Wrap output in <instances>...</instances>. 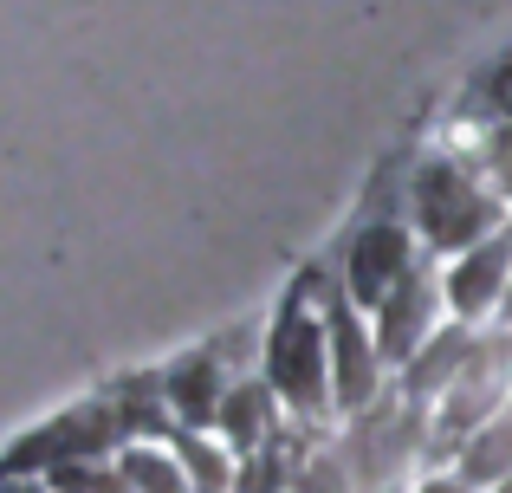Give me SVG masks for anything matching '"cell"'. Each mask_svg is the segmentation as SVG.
Masks as SVG:
<instances>
[{"label": "cell", "mask_w": 512, "mask_h": 493, "mask_svg": "<svg viewBox=\"0 0 512 493\" xmlns=\"http://www.w3.org/2000/svg\"><path fill=\"white\" fill-rule=\"evenodd\" d=\"M409 228L422 234L428 260H461L480 241H493L512 228V202L487 169L461 163V156H422V169L409 176Z\"/></svg>", "instance_id": "6da1fadb"}, {"label": "cell", "mask_w": 512, "mask_h": 493, "mask_svg": "<svg viewBox=\"0 0 512 493\" xmlns=\"http://www.w3.org/2000/svg\"><path fill=\"white\" fill-rule=\"evenodd\" d=\"M292 493H363V487H357V468L344 461V448L331 442V448H312V461H305Z\"/></svg>", "instance_id": "9a60e30c"}, {"label": "cell", "mask_w": 512, "mask_h": 493, "mask_svg": "<svg viewBox=\"0 0 512 493\" xmlns=\"http://www.w3.org/2000/svg\"><path fill=\"white\" fill-rule=\"evenodd\" d=\"M454 468H461L474 487H487V493H500V487L512 481V403L461 448V455H454Z\"/></svg>", "instance_id": "7c38bea8"}, {"label": "cell", "mask_w": 512, "mask_h": 493, "mask_svg": "<svg viewBox=\"0 0 512 493\" xmlns=\"http://www.w3.org/2000/svg\"><path fill=\"white\" fill-rule=\"evenodd\" d=\"M338 448H344L350 468H357L363 493H402L415 481V468L435 455V409L409 403V396H383L376 409L350 416Z\"/></svg>", "instance_id": "3957f363"}, {"label": "cell", "mask_w": 512, "mask_h": 493, "mask_svg": "<svg viewBox=\"0 0 512 493\" xmlns=\"http://www.w3.org/2000/svg\"><path fill=\"white\" fill-rule=\"evenodd\" d=\"M506 403H512V331H493V338L480 344V357L467 364V377L448 390V403L435 409V455L428 461H435V468L454 461Z\"/></svg>", "instance_id": "5b68a950"}, {"label": "cell", "mask_w": 512, "mask_h": 493, "mask_svg": "<svg viewBox=\"0 0 512 493\" xmlns=\"http://www.w3.org/2000/svg\"><path fill=\"white\" fill-rule=\"evenodd\" d=\"M266 383H273V396L286 403V416L299 422H331L338 416V377H331V325L318 305H305L299 292H292L286 305H279L273 331H266Z\"/></svg>", "instance_id": "7a4b0ae2"}, {"label": "cell", "mask_w": 512, "mask_h": 493, "mask_svg": "<svg viewBox=\"0 0 512 493\" xmlns=\"http://www.w3.org/2000/svg\"><path fill=\"white\" fill-rule=\"evenodd\" d=\"M325 325H331V377H338V416H363V409H376L383 403V344H376V325H370V312H357L350 305V292L338 305L325 312Z\"/></svg>", "instance_id": "8992f818"}, {"label": "cell", "mask_w": 512, "mask_h": 493, "mask_svg": "<svg viewBox=\"0 0 512 493\" xmlns=\"http://www.w3.org/2000/svg\"><path fill=\"white\" fill-rule=\"evenodd\" d=\"M370 325H376V344H383V364L389 370H409L415 357H422L428 344L454 325L448 292H441V273H435V266H422V273H415L409 286H402L396 299L370 318Z\"/></svg>", "instance_id": "52a82bcc"}, {"label": "cell", "mask_w": 512, "mask_h": 493, "mask_svg": "<svg viewBox=\"0 0 512 493\" xmlns=\"http://www.w3.org/2000/svg\"><path fill=\"white\" fill-rule=\"evenodd\" d=\"M422 266H428V247L409 228V215H370L344 247V292H350L357 312L376 318Z\"/></svg>", "instance_id": "277c9868"}, {"label": "cell", "mask_w": 512, "mask_h": 493, "mask_svg": "<svg viewBox=\"0 0 512 493\" xmlns=\"http://www.w3.org/2000/svg\"><path fill=\"white\" fill-rule=\"evenodd\" d=\"M409 493H487V487H474L461 468H428V474H422V481H415Z\"/></svg>", "instance_id": "2e32d148"}, {"label": "cell", "mask_w": 512, "mask_h": 493, "mask_svg": "<svg viewBox=\"0 0 512 493\" xmlns=\"http://www.w3.org/2000/svg\"><path fill=\"white\" fill-rule=\"evenodd\" d=\"M480 344H487V331L448 325L409 370H402V396H409V403H422V409H441V403H448V390L467 377V364L480 357Z\"/></svg>", "instance_id": "8fae6325"}, {"label": "cell", "mask_w": 512, "mask_h": 493, "mask_svg": "<svg viewBox=\"0 0 512 493\" xmlns=\"http://www.w3.org/2000/svg\"><path fill=\"white\" fill-rule=\"evenodd\" d=\"M214 435L234 448V461H253L260 448H273L279 435H286V403L273 396V383H266V377H240L234 390H227V403H221Z\"/></svg>", "instance_id": "30bf717a"}, {"label": "cell", "mask_w": 512, "mask_h": 493, "mask_svg": "<svg viewBox=\"0 0 512 493\" xmlns=\"http://www.w3.org/2000/svg\"><path fill=\"white\" fill-rule=\"evenodd\" d=\"M441 292H448V312L454 325H500L506 312V292H512V228H500L493 241H480L474 253L441 266Z\"/></svg>", "instance_id": "ba28073f"}, {"label": "cell", "mask_w": 512, "mask_h": 493, "mask_svg": "<svg viewBox=\"0 0 512 493\" xmlns=\"http://www.w3.org/2000/svg\"><path fill=\"white\" fill-rule=\"evenodd\" d=\"M117 468H124V481L137 493H195L182 455H175V442H137V448L117 455Z\"/></svg>", "instance_id": "4fadbf2b"}, {"label": "cell", "mask_w": 512, "mask_h": 493, "mask_svg": "<svg viewBox=\"0 0 512 493\" xmlns=\"http://www.w3.org/2000/svg\"><path fill=\"white\" fill-rule=\"evenodd\" d=\"M402 493H409V487H402Z\"/></svg>", "instance_id": "ac0fdd59"}, {"label": "cell", "mask_w": 512, "mask_h": 493, "mask_svg": "<svg viewBox=\"0 0 512 493\" xmlns=\"http://www.w3.org/2000/svg\"><path fill=\"white\" fill-rule=\"evenodd\" d=\"M175 455H182L195 493H234L240 461H234V448H227L221 435H175Z\"/></svg>", "instance_id": "5bb4252c"}, {"label": "cell", "mask_w": 512, "mask_h": 493, "mask_svg": "<svg viewBox=\"0 0 512 493\" xmlns=\"http://www.w3.org/2000/svg\"><path fill=\"white\" fill-rule=\"evenodd\" d=\"M500 331H512V292H506V312H500Z\"/></svg>", "instance_id": "e0dca14e"}, {"label": "cell", "mask_w": 512, "mask_h": 493, "mask_svg": "<svg viewBox=\"0 0 512 493\" xmlns=\"http://www.w3.org/2000/svg\"><path fill=\"white\" fill-rule=\"evenodd\" d=\"M234 383H240V370H234V351H227V344H201V351H188L182 364H169L163 390H169V409H175V429L182 435H214L221 403H227Z\"/></svg>", "instance_id": "9c48e42d"}]
</instances>
